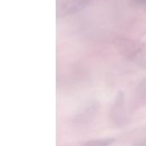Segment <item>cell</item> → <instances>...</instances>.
<instances>
[{"mask_svg":"<svg viewBox=\"0 0 146 146\" xmlns=\"http://www.w3.org/2000/svg\"><path fill=\"white\" fill-rule=\"evenodd\" d=\"M91 0H60L57 3V17L62 18L83 11Z\"/></svg>","mask_w":146,"mask_h":146,"instance_id":"obj_2","label":"cell"},{"mask_svg":"<svg viewBox=\"0 0 146 146\" xmlns=\"http://www.w3.org/2000/svg\"><path fill=\"white\" fill-rule=\"evenodd\" d=\"M115 44L122 56L146 70V46L143 44L125 38L118 39Z\"/></svg>","mask_w":146,"mask_h":146,"instance_id":"obj_1","label":"cell"},{"mask_svg":"<svg viewBox=\"0 0 146 146\" xmlns=\"http://www.w3.org/2000/svg\"><path fill=\"white\" fill-rule=\"evenodd\" d=\"M131 1L135 6L146 11V0H131Z\"/></svg>","mask_w":146,"mask_h":146,"instance_id":"obj_6","label":"cell"},{"mask_svg":"<svg viewBox=\"0 0 146 146\" xmlns=\"http://www.w3.org/2000/svg\"><path fill=\"white\" fill-rule=\"evenodd\" d=\"M114 138H101L93 139L84 143L81 146H111L114 143Z\"/></svg>","mask_w":146,"mask_h":146,"instance_id":"obj_4","label":"cell"},{"mask_svg":"<svg viewBox=\"0 0 146 146\" xmlns=\"http://www.w3.org/2000/svg\"><path fill=\"white\" fill-rule=\"evenodd\" d=\"M123 110H124V95L122 92H119L115 97L112 107V116L114 120L119 121L123 118Z\"/></svg>","mask_w":146,"mask_h":146,"instance_id":"obj_3","label":"cell"},{"mask_svg":"<svg viewBox=\"0 0 146 146\" xmlns=\"http://www.w3.org/2000/svg\"><path fill=\"white\" fill-rule=\"evenodd\" d=\"M137 93V97L139 100L143 101L144 99H146V79L143 80L139 84Z\"/></svg>","mask_w":146,"mask_h":146,"instance_id":"obj_5","label":"cell"}]
</instances>
